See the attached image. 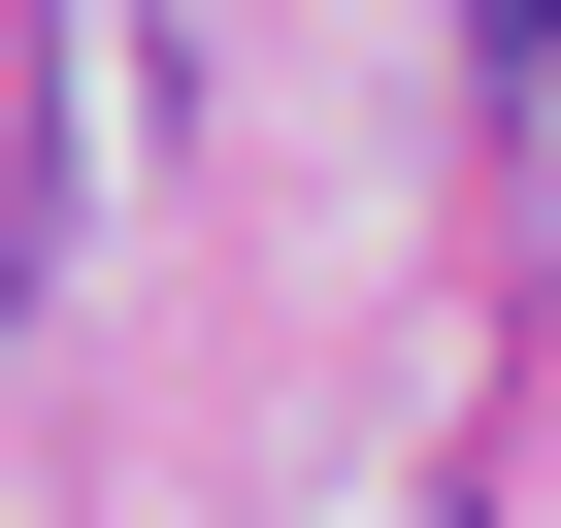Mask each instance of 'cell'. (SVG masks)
I'll return each instance as SVG.
<instances>
[{
	"instance_id": "6da1fadb",
	"label": "cell",
	"mask_w": 561,
	"mask_h": 528,
	"mask_svg": "<svg viewBox=\"0 0 561 528\" xmlns=\"http://www.w3.org/2000/svg\"><path fill=\"white\" fill-rule=\"evenodd\" d=\"M495 67H528V100H561V0H495Z\"/></svg>"
}]
</instances>
